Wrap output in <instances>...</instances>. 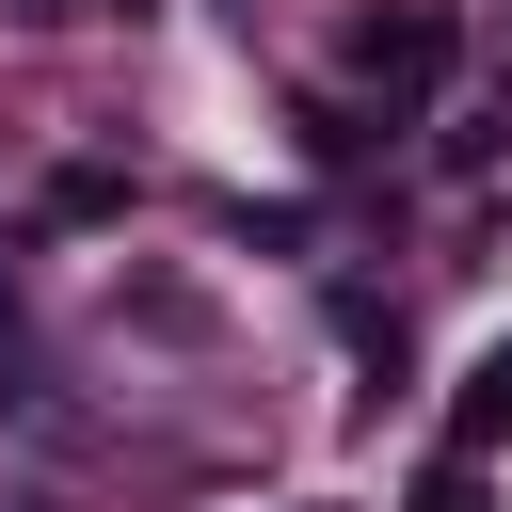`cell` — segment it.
I'll return each mask as SVG.
<instances>
[{
	"label": "cell",
	"mask_w": 512,
	"mask_h": 512,
	"mask_svg": "<svg viewBox=\"0 0 512 512\" xmlns=\"http://www.w3.org/2000/svg\"><path fill=\"white\" fill-rule=\"evenodd\" d=\"M352 64H368V96H384V128H400V112L448 80V16H368V32H352Z\"/></svg>",
	"instance_id": "obj_1"
},
{
	"label": "cell",
	"mask_w": 512,
	"mask_h": 512,
	"mask_svg": "<svg viewBox=\"0 0 512 512\" xmlns=\"http://www.w3.org/2000/svg\"><path fill=\"white\" fill-rule=\"evenodd\" d=\"M496 432H512V336H496V352L464 368V400H448V448H464V464H480Z\"/></svg>",
	"instance_id": "obj_2"
},
{
	"label": "cell",
	"mask_w": 512,
	"mask_h": 512,
	"mask_svg": "<svg viewBox=\"0 0 512 512\" xmlns=\"http://www.w3.org/2000/svg\"><path fill=\"white\" fill-rule=\"evenodd\" d=\"M16 16H80V0H16Z\"/></svg>",
	"instance_id": "obj_3"
}]
</instances>
